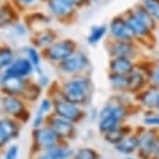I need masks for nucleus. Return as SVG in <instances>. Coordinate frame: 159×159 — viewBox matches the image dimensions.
<instances>
[{"label":"nucleus","instance_id":"1","mask_svg":"<svg viewBox=\"0 0 159 159\" xmlns=\"http://www.w3.org/2000/svg\"><path fill=\"white\" fill-rule=\"evenodd\" d=\"M91 92V82L84 77L73 78L65 83L62 88V97L75 104L84 103Z\"/></svg>","mask_w":159,"mask_h":159},{"label":"nucleus","instance_id":"2","mask_svg":"<svg viewBox=\"0 0 159 159\" xmlns=\"http://www.w3.org/2000/svg\"><path fill=\"white\" fill-rule=\"evenodd\" d=\"M76 51V43L73 40H60L55 41L46 48H43V56L51 62L60 63L70 55Z\"/></svg>","mask_w":159,"mask_h":159},{"label":"nucleus","instance_id":"3","mask_svg":"<svg viewBox=\"0 0 159 159\" xmlns=\"http://www.w3.org/2000/svg\"><path fill=\"white\" fill-rule=\"evenodd\" d=\"M124 109L122 106L119 104H109V106H106L101 113H99V117H101V120H99V129L101 132L103 133H107L112 129H114L118 124V122L123 118L124 116Z\"/></svg>","mask_w":159,"mask_h":159},{"label":"nucleus","instance_id":"4","mask_svg":"<svg viewBox=\"0 0 159 159\" xmlns=\"http://www.w3.org/2000/svg\"><path fill=\"white\" fill-rule=\"evenodd\" d=\"M89 63L88 57L82 51H75L67 58L58 63V67L65 73H77L83 71Z\"/></svg>","mask_w":159,"mask_h":159},{"label":"nucleus","instance_id":"5","mask_svg":"<svg viewBox=\"0 0 159 159\" xmlns=\"http://www.w3.org/2000/svg\"><path fill=\"white\" fill-rule=\"evenodd\" d=\"M50 14L60 20H67L76 12V5L68 0H46Z\"/></svg>","mask_w":159,"mask_h":159},{"label":"nucleus","instance_id":"6","mask_svg":"<svg viewBox=\"0 0 159 159\" xmlns=\"http://www.w3.org/2000/svg\"><path fill=\"white\" fill-rule=\"evenodd\" d=\"M53 108H55V112L60 117H62L70 122H78L83 117V112L81 109H78V107H76L75 103H71V102L66 101L65 98L56 99L53 102Z\"/></svg>","mask_w":159,"mask_h":159},{"label":"nucleus","instance_id":"7","mask_svg":"<svg viewBox=\"0 0 159 159\" xmlns=\"http://www.w3.org/2000/svg\"><path fill=\"white\" fill-rule=\"evenodd\" d=\"M0 84H1V89L5 93L10 96H15V94L24 93L27 82L24 80V77H17V76L4 73V76L0 78Z\"/></svg>","mask_w":159,"mask_h":159},{"label":"nucleus","instance_id":"8","mask_svg":"<svg viewBox=\"0 0 159 159\" xmlns=\"http://www.w3.org/2000/svg\"><path fill=\"white\" fill-rule=\"evenodd\" d=\"M109 32L116 40H132L134 37L124 16H116L109 24Z\"/></svg>","mask_w":159,"mask_h":159},{"label":"nucleus","instance_id":"9","mask_svg":"<svg viewBox=\"0 0 159 159\" xmlns=\"http://www.w3.org/2000/svg\"><path fill=\"white\" fill-rule=\"evenodd\" d=\"M35 66L27 57H19L12 61V63L6 68L5 73L11 75V76H17V77H27L35 71Z\"/></svg>","mask_w":159,"mask_h":159},{"label":"nucleus","instance_id":"10","mask_svg":"<svg viewBox=\"0 0 159 159\" xmlns=\"http://www.w3.org/2000/svg\"><path fill=\"white\" fill-rule=\"evenodd\" d=\"M135 52V46L132 40H117L109 46V55L112 57H132Z\"/></svg>","mask_w":159,"mask_h":159},{"label":"nucleus","instance_id":"11","mask_svg":"<svg viewBox=\"0 0 159 159\" xmlns=\"http://www.w3.org/2000/svg\"><path fill=\"white\" fill-rule=\"evenodd\" d=\"M125 20H127V24L129 25L134 37H144L147 35H149V32L152 31L138 16H135V14L129 10L127 14H125Z\"/></svg>","mask_w":159,"mask_h":159},{"label":"nucleus","instance_id":"12","mask_svg":"<svg viewBox=\"0 0 159 159\" xmlns=\"http://www.w3.org/2000/svg\"><path fill=\"white\" fill-rule=\"evenodd\" d=\"M50 128L62 138H72L75 133V128L72 123L65 118H52L50 122Z\"/></svg>","mask_w":159,"mask_h":159},{"label":"nucleus","instance_id":"13","mask_svg":"<svg viewBox=\"0 0 159 159\" xmlns=\"http://www.w3.org/2000/svg\"><path fill=\"white\" fill-rule=\"evenodd\" d=\"M34 139L37 147L42 145V147L50 148L57 143L58 135L51 128L50 129H36L34 132Z\"/></svg>","mask_w":159,"mask_h":159},{"label":"nucleus","instance_id":"14","mask_svg":"<svg viewBox=\"0 0 159 159\" xmlns=\"http://www.w3.org/2000/svg\"><path fill=\"white\" fill-rule=\"evenodd\" d=\"M109 70L112 73L129 75L134 71V65L129 57H113L109 63Z\"/></svg>","mask_w":159,"mask_h":159},{"label":"nucleus","instance_id":"15","mask_svg":"<svg viewBox=\"0 0 159 159\" xmlns=\"http://www.w3.org/2000/svg\"><path fill=\"white\" fill-rule=\"evenodd\" d=\"M56 37H57V35L53 30L42 29V30L35 32V36L32 37V43L35 47L46 48L47 46H50L51 43H53L56 41Z\"/></svg>","mask_w":159,"mask_h":159},{"label":"nucleus","instance_id":"16","mask_svg":"<svg viewBox=\"0 0 159 159\" xmlns=\"http://www.w3.org/2000/svg\"><path fill=\"white\" fill-rule=\"evenodd\" d=\"M2 107L5 109V112L10 113V114H14V116H17L22 109H24V103L16 98L15 96H6L2 101Z\"/></svg>","mask_w":159,"mask_h":159},{"label":"nucleus","instance_id":"17","mask_svg":"<svg viewBox=\"0 0 159 159\" xmlns=\"http://www.w3.org/2000/svg\"><path fill=\"white\" fill-rule=\"evenodd\" d=\"M16 10L10 4H2L0 5V26L10 25L16 20Z\"/></svg>","mask_w":159,"mask_h":159},{"label":"nucleus","instance_id":"18","mask_svg":"<svg viewBox=\"0 0 159 159\" xmlns=\"http://www.w3.org/2000/svg\"><path fill=\"white\" fill-rule=\"evenodd\" d=\"M139 145V139L137 137H129L127 139H122L118 144H116V149L119 152V153H124V154H128V153H132L133 150H135V148Z\"/></svg>","mask_w":159,"mask_h":159},{"label":"nucleus","instance_id":"19","mask_svg":"<svg viewBox=\"0 0 159 159\" xmlns=\"http://www.w3.org/2000/svg\"><path fill=\"white\" fill-rule=\"evenodd\" d=\"M109 80H111L112 87L117 91H125L129 87V76L128 75L112 73L109 76Z\"/></svg>","mask_w":159,"mask_h":159},{"label":"nucleus","instance_id":"20","mask_svg":"<svg viewBox=\"0 0 159 159\" xmlns=\"http://www.w3.org/2000/svg\"><path fill=\"white\" fill-rule=\"evenodd\" d=\"M139 147H140V153H145L149 155L154 148H155V137L153 133H145L140 139H139Z\"/></svg>","mask_w":159,"mask_h":159},{"label":"nucleus","instance_id":"21","mask_svg":"<svg viewBox=\"0 0 159 159\" xmlns=\"http://www.w3.org/2000/svg\"><path fill=\"white\" fill-rule=\"evenodd\" d=\"M0 127H1L2 132L5 133V135H6V138L9 140L19 137V127H17V124L14 120L1 119L0 120Z\"/></svg>","mask_w":159,"mask_h":159},{"label":"nucleus","instance_id":"22","mask_svg":"<svg viewBox=\"0 0 159 159\" xmlns=\"http://www.w3.org/2000/svg\"><path fill=\"white\" fill-rule=\"evenodd\" d=\"M132 11H133V12L135 14V16H138V17H139V19H140V20H142V21H143L150 30H153V29L155 27L157 21L152 17V15H150V14H149V12L140 5V4L137 5L134 9H132Z\"/></svg>","mask_w":159,"mask_h":159},{"label":"nucleus","instance_id":"23","mask_svg":"<svg viewBox=\"0 0 159 159\" xmlns=\"http://www.w3.org/2000/svg\"><path fill=\"white\" fill-rule=\"evenodd\" d=\"M106 32H107V26L106 25H96V26H93L91 29L88 36H87L88 43H91V45L98 43L103 39V36L106 35Z\"/></svg>","mask_w":159,"mask_h":159},{"label":"nucleus","instance_id":"24","mask_svg":"<svg viewBox=\"0 0 159 159\" xmlns=\"http://www.w3.org/2000/svg\"><path fill=\"white\" fill-rule=\"evenodd\" d=\"M140 5L152 15L157 22H159V0H140Z\"/></svg>","mask_w":159,"mask_h":159},{"label":"nucleus","instance_id":"25","mask_svg":"<svg viewBox=\"0 0 159 159\" xmlns=\"http://www.w3.org/2000/svg\"><path fill=\"white\" fill-rule=\"evenodd\" d=\"M14 60V52L10 47H0V70H6Z\"/></svg>","mask_w":159,"mask_h":159},{"label":"nucleus","instance_id":"26","mask_svg":"<svg viewBox=\"0 0 159 159\" xmlns=\"http://www.w3.org/2000/svg\"><path fill=\"white\" fill-rule=\"evenodd\" d=\"M47 154L52 157L53 159H67L72 155V150L62 148V147H50L47 148Z\"/></svg>","mask_w":159,"mask_h":159},{"label":"nucleus","instance_id":"27","mask_svg":"<svg viewBox=\"0 0 159 159\" xmlns=\"http://www.w3.org/2000/svg\"><path fill=\"white\" fill-rule=\"evenodd\" d=\"M128 76H129V87H128L129 91H137V89H139L143 86L144 78H143V75L140 72L133 71Z\"/></svg>","mask_w":159,"mask_h":159},{"label":"nucleus","instance_id":"28","mask_svg":"<svg viewBox=\"0 0 159 159\" xmlns=\"http://www.w3.org/2000/svg\"><path fill=\"white\" fill-rule=\"evenodd\" d=\"M40 93H41V88H40L39 84H36V83H27L22 94L29 101H36L39 98Z\"/></svg>","mask_w":159,"mask_h":159},{"label":"nucleus","instance_id":"29","mask_svg":"<svg viewBox=\"0 0 159 159\" xmlns=\"http://www.w3.org/2000/svg\"><path fill=\"white\" fill-rule=\"evenodd\" d=\"M24 51H25L26 57L32 62V65H34L36 68H37V67H40L41 57H40V53H39V51H37V47H35V46L25 47V48H24Z\"/></svg>","mask_w":159,"mask_h":159},{"label":"nucleus","instance_id":"30","mask_svg":"<svg viewBox=\"0 0 159 159\" xmlns=\"http://www.w3.org/2000/svg\"><path fill=\"white\" fill-rule=\"evenodd\" d=\"M123 137H124V132H123V129H119V128L118 129L114 128L106 133V140L109 143H113V144H118L123 139Z\"/></svg>","mask_w":159,"mask_h":159},{"label":"nucleus","instance_id":"31","mask_svg":"<svg viewBox=\"0 0 159 159\" xmlns=\"http://www.w3.org/2000/svg\"><path fill=\"white\" fill-rule=\"evenodd\" d=\"M158 99H159V92L158 91H148L147 93H144L142 101L148 107H157Z\"/></svg>","mask_w":159,"mask_h":159},{"label":"nucleus","instance_id":"32","mask_svg":"<svg viewBox=\"0 0 159 159\" xmlns=\"http://www.w3.org/2000/svg\"><path fill=\"white\" fill-rule=\"evenodd\" d=\"M97 158L98 157L96 152L92 149H81L76 155V159H97Z\"/></svg>","mask_w":159,"mask_h":159},{"label":"nucleus","instance_id":"33","mask_svg":"<svg viewBox=\"0 0 159 159\" xmlns=\"http://www.w3.org/2000/svg\"><path fill=\"white\" fill-rule=\"evenodd\" d=\"M17 153H19V148H17L16 145H11V147L7 149L6 154H5V159H16Z\"/></svg>","mask_w":159,"mask_h":159},{"label":"nucleus","instance_id":"34","mask_svg":"<svg viewBox=\"0 0 159 159\" xmlns=\"http://www.w3.org/2000/svg\"><path fill=\"white\" fill-rule=\"evenodd\" d=\"M50 108H51V102H50L48 99H43V101L41 102V104H40V111H39V113L43 114V113L48 112Z\"/></svg>","mask_w":159,"mask_h":159},{"label":"nucleus","instance_id":"35","mask_svg":"<svg viewBox=\"0 0 159 159\" xmlns=\"http://www.w3.org/2000/svg\"><path fill=\"white\" fill-rule=\"evenodd\" d=\"M15 117H16V118H19V119H20V120H22V122H27V120H29V118H30V113L24 108V109H22L17 116H15Z\"/></svg>","mask_w":159,"mask_h":159},{"label":"nucleus","instance_id":"36","mask_svg":"<svg viewBox=\"0 0 159 159\" xmlns=\"http://www.w3.org/2000/svg\"><path fill=\"white\" fill-rule=\"evenodd\" d=\"M145 124H150V125H159V118L158 117H150V118H145L144 119Z\"/></svg>","mask_w":159,"mask_h":159},{"label":"nucleus","instance_id":"37","mask_svg":"<svg viewBox=\"0 0 159 159\" xmlns=\"http://www.w3.org/2000/svg\"><path fill=\"white\" fill-rule=\"evenodd\" d=\"M152 80H153V82H154L155 84H158V86H159V66H158V67L155 68V71L153 72Z\"/></svg>","mask_w":159,"mask_h":159},{"label":"nucleus","instance_id":"38","mask_svg":"<svg viewBox=\"0 0 159 159\" xmlns=\"http://www.w3.org/2000/svg\"><path fill=\"white\" fill-rule=\"evenodd\" d=\"M9 139L6 138V135H5V133L2 132V129H1V127H0V147H2L6 142H7Z\"/></svg>","mask_w":159,"mask_h":159},{"label":"nucleus","instance_id":"39","mask_svg":"<svg viewBox=\"0 0 159 159\" xmlns=\"http://www.w3.org/2000/svg\"><path fill=\"white\" fill-rule=\"evenodd\" d=\"M16 2H19L20 5H24V6H29V5H32L36 0H15Z\"/></svg>","mask_w":159,"mask_h":159},{"label":"nucleus","instance_id":"40","mask_svg":"<svg viewBox=\"0 0 159 159\" xmlns=\"http://www.w3.org/2000/svg\"><path fill=\"white\" fill-rule=\"evenodd\" d=\"M68 1L73 2V4L76 5V7H82L83 5H86V4H87V1H86V0H68Z\"/></svg>","mask_w":159,"mask_h":159},{"label":"nucleus","instance_id":"41","mask_svg":"<svg viewBox=\"0 0 159 159\" xmlns=\"http://www.w3.org/2000/svg\"><path fill=\"white\" fill-rule=\"evenodd\" d=\"M42 118H43V117H42V114H41V113H39V114H37V117H36V119H35V122H34V125H35V127H39V125L42 123Z\"/></svg>","mask_w":159,"mask_h":159},{"label":"nucleus","instance_id":"42","mask_svg":"<svg viewBox=\"0 0 159 159\" xmlns=\"http://www.w3.org/2000/svg\"><path fill=\"white\" fill-rule=\"evenodd\" d=\"M37 159H53L52 157H50L48 154H45V155H41V157H39Z\"/></svg>","mask_w":159,"mask_h":159},{"label":"nucleus","instance_id":"43","mask_svg":"<svg viewBox=\"0 0 159 159\" xmlns=\"http://www.w3.org/2000/svg\"><path fill=\"white\" fill-rule=\"evenodd\" d=\"M87 1V4H89V2H96V1H98V0H86Z\"/></svg>","mask_w":159,"mask_h":159},{"label":"nucleus","instance_id":"44","mask_svg":"<svg viewBox=\"0 0 159 159\" xmlns=\"http://www.w3.org/2000/svg\"><path fill=\"white\" fill-rule=\"evenodd\" d=\"M157 108L159 109V99H158V103H157Z\"/></svg>","mask_w":159,"mask_h":159},{"label":"nucleus","instance_id":"45","mask_svg":"<svg viewBox=\"0 0 159 159\" xmlns=\"http://www.w3.org/2000/svg\"><path fill=\"white\" fill-rule=\"evenodd\" d=\"M158 154H159V147H158Z\"/></svg>","mask_w":159,"mask_h":159},{"label":"nucleus","instance_id":"46","mask_svg":"<svg viewBox=\"0 0 159 159\" xmlns=\"http://www.w3.org/2000/svg\"><path fill=\"white\" fill-rule=\"evenodd\" d=\"M125 159H132V158H125Z\"/></svg>","mask_w":159,"mask_h":159}]
</instances>
